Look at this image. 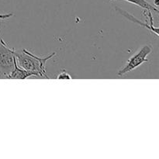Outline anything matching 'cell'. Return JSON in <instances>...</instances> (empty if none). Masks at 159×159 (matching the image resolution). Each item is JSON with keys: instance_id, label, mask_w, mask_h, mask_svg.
I'll return each instance as SVG.
<instances>
[{"instance_id": "cell-1", "label": "cell", "mask_w": 159, "mask_h": 159, "mask_svg": "<svg viewBox=\"0 0 159 159\" xmlns=\"http://www.w3.org/2000/svg\"><path fill=\"white\" fill-rule=\"evenodd\" d=\"M14 55L16 58L17 64L20 68L30 71L37 72L40 75V78L50 79L46 73L45 70V63L49 59L52 58L56 55L54 52L46 57H37L35 54L31 53L26 49H23L21 51H14Z\"/></svg>"}, {"instance_id": "cell-2", "label": "cell", "mask_w": 159, "mask_h": 159, "mask_svg": "<svg viewBox=\"0 0 159 159\" xmlns=\"http://www.w3.org/2000/svg\"><path fill=\"white\" fill-rule=\"evenodd\" d=\"M153 51V48L151 44H146L143 46L138 51H137L134 55H132L127 60V63L124 65L123 68L118 71L117 75L119 76H123L127 73L136 69L139 66H141L144 62L148 61V57Z\"/></svg>"}, {"instance_id": "cell-3", "label": "cell", "mask_w": 159, "mask_h": 159, "mask_svg": "<svg viewBox=\"0 0 159 159\" xmlns=\"http://www.w3.org/2000/svg\"><path fill=\"white\" fill-rule=\"evenodd\" d=\"M14 51V48H11L0 38V77L7 79L13 70L16 60Z\"/></svg>"}, {"instance_id": "cell-4", "label": "cell", "mask_w": 159, "mask_h": 159, "mask_svg": "<svg viewBox=\"0 0 159 159\" xmlns=\"http://www.w3.org/2000/svg\"><path fill=\"white\" fill-rule=\"evenodd\" d=\"M31 76H37V77H40V75L37 72H34V71H27L23 68H20L18 65L16 61V58L15 60V63H14V68L12 70V72L10 73L7 79H26L27 78L31 77Z\"/></svg>"}, {"instance_id": "cell-5", "label": "cell", "mask_w": 159, "mask_h": 159, "mask_svg": "<svg viewBox=\"0 0 159 159\" xmlns=\"http://www.w3.org/2000/svg\"><path fill=\"white\" fill-rule=\"evenodd\" d=\"M115 9H116V10L120 14H121L123 16H124L125 18H127V20H130V21L134 22V23H138V25H141V26H144V27H146L147 29H148L149 30L152 31V33H154V34H155L157 37H158L159 36L158 35V28L155 27V26H154V24H152V23H148V22H146V23H143V22L140 21L138 19L135 18V17L134 16H132L131 14H130L129 12H127V11L124 10V9H120V8H119V7H116L115 8Z\"/></svg>"}, {"instance_id": "cell-6", "label": "cell", "mask_w": 159, "mask_h": 159, "mask_svg": "<svg viewBox=\"0 0 159 159\" xmlns=\"http://www.w3.org/2000/svg\"><path fill=\"white\" fill-rule=\"evenodd\" d=\"M124 1L132 3V4L136 5L137 6H139L141 9H145V10H149L151 12H155L156 13H158L159 12L158 8L151 4L147 0H124Z\"/></svg>"}, {"instance_id": "cell-7", "label": "cell", "mask_w": 159, "mask_h": 159, "mask_svg": "<svg viewBox=\"0 0 159 159\" xmlns=\"http://www.w3.org/2000/svg\"><path fill=\"white\" fill-rule=\"evenodd\" d=\"M57 79H71V76L66 71L63 70L61 72L57 75Z\"/></svg>"}, {"instance_id": "cell-8", "label": "cell", "mask_w": 159, "mask_h": 159, "mask_svg": "<svg viewBox=\"0 0 159 159\" xmlns=\"http://www.w3.org/2000/svg\"><path fill=\"white\" fill-rule=\"evenodd\" d=\"M13 15L12 13H8V14H0V20H6V19L9 18Z\"/></svg>"}, {"instance_id": "cell-9", "label": "cell", "mask_w": 159, "mask_h": 159, "mask_svg": "<svg viewBox=\"0 0 159 159\" xmlns=\"http://www.w3.org/2000/svg\"><path fill=\"white\" fill-rule=\"evenodd\" d=\"M154 4H155V7L158 8V0H154Z\"/></svg>"}, {"instance_id": "cell-10", "label": "cell", "mask_w": 159, "mask_h": 159, "mask_svg": "<svg viewBox=\"0 0 159 159\" xmlns=\"http://www.w3.org/2000/svg\"><path fill=\"white\" fill-rule=\"evenodd\" d=\"M109 1H113V0H109Z\"/></svg>"}]
</instances>
